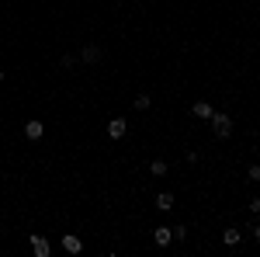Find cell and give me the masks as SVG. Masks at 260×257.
Here are the masks:
<instances>
[{
  "instance_id": "6da1fadb",
  "label": "cell",
  "mask_w": 260,
  "mask_h": 257,
  "mask_svg": "<svg viewBox=\"0 0 260 257\" xmlns=\"http://www.w3.org/2000/svg\"><path fill=\"white\" fill-rule=\"evenodd\" d=\"M208 122H212V132H215L218 139H229V136H233V118H229L226 112H215Z\"/></svg>"
},
{
  "instance_id": "7a4b0ae2",
  "label": "cell",
  "mask_w": 260,
  "mask_h": 257,
  "mask_svg": "<svg viewBox=\"0 0 260 257\" xmlns=\"http://www.w3.org/2000/svg\"><path fill=\"white\" fill-rule=\"evenodd\" d=\"M153 243H156V247H170V243H173V230H170V226H156V230H153Z\"/></svg>"
},
{
  "instance_id": "3957f363",
  "label": "cell",
  "mask_w": 260,
  "mask_h": 257,
  "mask_svg": "<svg viewBox=\"0 0 260 257\" xmlns=\"http://www.w3.org/2000/svg\"><path fill=\"white\" fill-rule=\"evenodd\" d=\"M125 132H129V122H125V118H111V122H108V136H111V139H122Z\"/></svg>"
},
{
  "instance_id": "277c9868",
  "label": "cell",
  "mask_w": 260,
  "mask_h": 257,
  "mask_svg": "<svg viewBox=\"0 0 260 257\" xmlns=\"http://www.w3.org/2000/svg\"><path fill=\"white\" fill-rule=\"evenodd\" d=\"M191 115H195V118H205V122H208V118H212L215 112H212V104H208V101H195V108H191Z\"/></svg>"
},
{
  "instance_id": "5b68a950",
  "label": "cell",
  "mask_w": 260,
  "mask_h": 257,
  "mask_svg": "<svg viewBox=\"0 0 260 257\" xmlns=\"http://www.w3.org/2000/svg\"><path fill=\"white\" fill-rule=\"evenodd\" d=\"M63 250H66V254H80V250H84L80 236H73V233H66V236H63Z\"/></svg>"
},
{
  "instance_id": "8992f818",
  "label": "cell",
  "mask_w": 260,
  "mask_h": 257,
  "mask_svg": "<svg viewBox=\"0 0 260 257\" xmlns=\"http://www.w3.org/2000/svg\"><path fill=\"white\" fill-rule=\"evenodd\" d=\"M77 59H80V63H97V59H101V49H97V46H84Z\"/></svg>"
},
{
  "instance_id": "52a82bcc",
  "label": "cell",
  "mask_w": 260,
  "mask_h": 257,
  "mask_svg": "<svg viewBox=\"0 0 260 257\" xmlns=\"http://www.w3.org/2000/svg\"><path fill=\"white\" fill-rule=\"evenodd\" d=\"M31 250H35V257H49V240L45 236H31Z\"/></svg>"
},
{
  "instance_id": "ba28073f",
  "label": "cell",
  "mask_w": 260,
  "mask_h": 257,
  "mask_svg": "<svg viewBox=\"0 0 260 257\" xmlns=\"http://www.w3.org/2000/svg\"><path fill=\"white\" fill-rule=\"evenodd\" d=\"M42 132H45L42 122H24V136H28V139H42Z\"/></svg>"
},
{
  "instance_id": "9c48e42d",
  "label": "cell",
  "mask_w": 260,
  "mask_h": 257,
  "mask_svg": "<svg viewBox=\"0 0 260 257\" xmlns=\"http://www.w3.org/2000/svg\"><path fill=\"white\" fill-rule=\"evenodd\" d=\"M156 209H160V212H170V209H173V195H170V191L156 195Z\"/></svg>"
},
{
  "instance_id": "30bf717a",
  "label": "cell",
  "mask_w": 260,
  "mask_h": 257,
  "mask_svg": "<svg viewBox=\"0 0 260 257\" xmlns=\"http://www.w3.org/2000/svg\"><path fill=\"white\" fill-rule=\"evenodd\" d=\"M243 240V233L239 230H226V233H222V243H226V247H236Z\"/></svg>"
},
{
  "instance_id": "8fae6325",
  "label": "cell",
  "mask_w": 260,
  "mask_h": 257,
  "mask_svg": "<svg viewBox=\"0 0 260 257\" xmlns=\"http://www.w3.org/2000/svg\"><path fill=\"white\" fill-rule=\"evenodd\" d=\"M150 174H153V177H163V174H167V164H163V160H153V164H150Z\"/></svg>"
},
{
  "instance_id": "7c38bea8",
  "label": "cell",
  "mask_w": 260,
  "mask_h": 257,
  "mask_svg": "<svg viewBox=\"0 0 260 257\" xmlns=\"http://www.w3.org/2000/svg\"><path fill=\"white\" fill-rule=\"evenodd\" d=\"M150 104H153V97H150V94H139V97H135V108H139V112H146Z\"/></svg>"
},
{
  "instance_id": "4fadbf2b",
  "label": "cell",
  "mask_w": 260,
  "mask_h": 257,
  "mask_svg": "<svg viewBox=\"0 0 260 257\" xmlns=\"http://www.w3.org/2000/svg\"><path fill=\"white\" fill-rule=\"evenodd\" d=\"M173 240H188V226H173Z\"/></svg>"
},
{
  "instance_id": "5bb4252c",
  "label": "cell",
  "mask_w": 260,
  "mask_h": 257,
  "mask_svg": "<svg viewBox=\"0 0 260 257\" xmlns=\"http://www.w3.org/2000/svg\"><path fill=\"white\" fill-rule=\"evenodd\" d=\"M73 63H77V56H63V59H59L63 70H73Z\"/></svg>"
},
{
  "instance_id": "9a60e30c",
  "label": "cell",
  "mask_w": 260,
  "mask_h": 257,
  "mask_svg": "<svg viewBox=\"0 0 260 257\" xmlns=\"http://www.w3.org/2000/svg\"><path fill=\"white\" fill-rule=\"evenodd\" d=\"M250 181H260V167H257V164L250 167Z\"/></svg>"
},
{
  "instance_id": "2e32d148",
  "label": "cell",
  "mask_w": 260,
  "mask_h": 257,
  "mask_svg": "<svg viewBox=\"0 0 260 257\" xmlns=\"http://www.w3.org/2000/svg\"><path fill=\"white\" fill-rule=\"evenodd\" d=\"M253 233H257V240H260V226H257V230H253Z\"/></svg>"
},
{
  "instance_id": "e0dca14e",
  "label": "cell",
  "mask_w": 260,
  "mask_h": 257,
  "mask_svg": "<svg viewBox=\"0 0 260 257\" xmlns=\"http://www.w3.org/2000/svg\"><path fill=\"white\" fill-rule=\"evenodd\" d=\"M0 84H4V70H0Z\"/></svg>"
}]
</instances>
